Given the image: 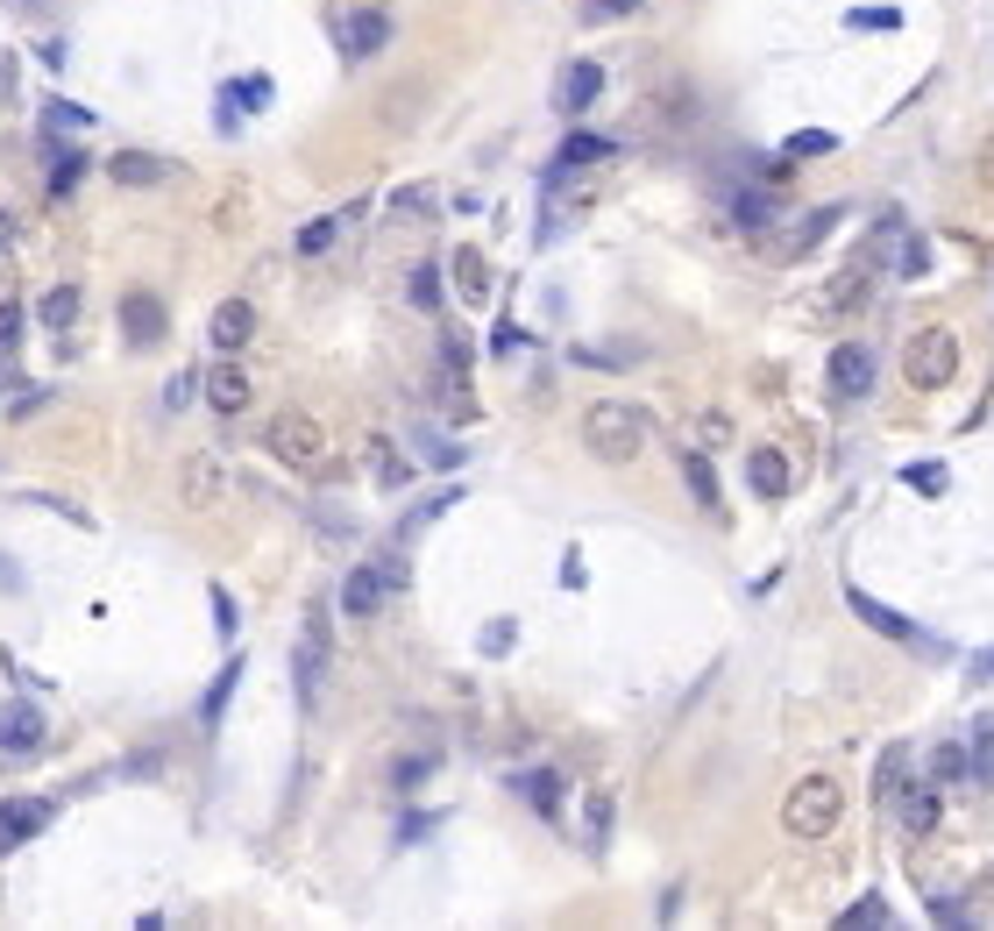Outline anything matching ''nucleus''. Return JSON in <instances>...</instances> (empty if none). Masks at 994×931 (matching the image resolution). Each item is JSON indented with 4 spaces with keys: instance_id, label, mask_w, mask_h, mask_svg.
Instances as JSON below:
<instances>
[{
    "instance_id": "f257e3e1",
    "label": "nucleus",
    "mask_w": 994,
    "mask_h": 931,
    "mask_svg": "<svg viewBox=\"0 0 994 931\" xmlns=\"http://www.w3.org/2000/svg\"><path fill=\"white\" fill-rule=\"evenodd\" d=\"M583 441H590L597 462H632L646 448V413L625 399H597L590 413H583Z\"/></svg>"
},
{
    "instance_id": "f03ea898",
    "label": "nucleus",
    "mask_w": 994,
    "mask_h": 931,
    "mask_svg": "<svg viewBox=\"0 0 994 931\" xmlns=\"http://www.w3.org/2000/svg\"><path fill=\"white\" fill-rule=\"evenodd\" d=\"M952 370H959V341L945 327H916L910 349H902V378L916 392H938V384H952Z\"/></svg>"
},
{
    "instance_id": "7ed1b4c3",
    "label": "nucleus",
    "mask_w": 994,
    "mask_h": 931,
    "mask_svg": "<svg viewBox=\"0 0 994 931\" xmlns=\"http://www.w3.org/2000/svg\"><path fill=\"white\" fill-rule=\"evenodd\" d=\"M781 818H789L795 839H824L838 825V783H824V775H803V783L789 789V804H781Z\"/></svg>"
},
{
    "instance_id": "20e7f679",
    "label": "nucleus",
    "mask_w": 994,
    "mask_h": 931,
    "mask_svg": "<svg viewBox=\"0 0 994 931\" xmlns=\"http://www.w3.org/2000/svg\"><path fill=\"white\" fill-rule=\"evenodd\" d=\"M270 456L292 462V470H313V462L327 456V434L313 427L306 413H278V419H270Z\"/></svg>"
},
{
    "instance_id": "39448f33",
    "label": "nucleus",
    "mask_w": 994,
    "mask_h": 931,
    "mask_svg": "<svg viewBox=\"0 0 994 931\" xmlns=\"http://www.w3.org/2000/svg\"><path fill=\"white\" fill-rule=\"evenodd\" d=\"M320 675H327V612H306V633H298V654H292L298 704L320 697Z\"/></svg>"
},
{
    "instance_id": "423d86ee",
    "label": "nucleus",
    "mask_w": 994,
    "mask_h": 931,
    "mask_svg": "<svg viewBox=\"0 0 994 931\" xmlns=\"http://www.w3.org/2000/svg\"><path fill=\"white\" fill-rule=\"evenodd\" d=\"M50 818H57V804H50V797H0V853L29 846V839H36Z\"/></svg>"
},
{
    "instance_id": "0eeeda50",
    "label": "nucleus",
    "mask_w": 994,
    "mask_h": 931,
    "mask_svg": "<svg viewBox=\"0 0 994 931\" xmlns=\"http://www.w3.org/2000/svg\"><path fill=\"white\" fill-rule=\"evenodd\" d=\"M597 100H605V65H597V57L562 65V79H554V108H562V114H590Z\"/></svg>"
},
{
    "instance_id": "6e6552de",
    "label": "nucleus",
    "mask_w": 994,
    "mask_h": 931,
    "mask_svg": "<svg viewBox=\"0 0 994 931\" xmlns=\"http://www.w3.org/2000/svg\"><path fill=\"white\" fill-rule=\"evenodd\" d=\"M391 591H398V583H391L384 562H355L349 576H341V612H349V619H370V612L384 605Z\"/></svg>"
},
{
    "instance_id": "1a4fd4ad",
    "label": "nucleus",
    "mask_w": 994,
    "mask_h": 931,
    "mask_svg": "<svg viewBox=\"0 0 994 931\" xmlns=\"http://www.w3.org/2000/svg\"><path fill=\"white\" fill-rule=\"evenodd\" d=\"M50 740V726H43V711L29 697H8L0 704V754H36V747Z\"/></svg>"
},
{
    "instance_id": "9d476101",
    "label": "nucleus",
    "mask_w": 994,
    "mask_h": 931,
    "mask_svg": "<svg viewBox=\"0 0 994 931\" xmlns=\"http://www.w3.org/2000/svg\"><path fill=\"white\" fill-rule=\"evenodd\" d=\"M163 327H171V313H163L157 292H128V299H122V335H128V349H157Z\"/></svg>"
},
{
    "instance_id": "9b49d317",
    "label": "nucleus",
    "mask_w": 994,
    "mask_h": 931,
    "mask_svg": "<svg viewBox=\"0 0 994 931\" xmlns=\"http://www.w3.org/2000/svg\"><path fill=\"white\" fill-rule=\"evenodd\" d=\"M605 157H619V143L611 135H590V128H576L562 149H554V164H547V186H562L568 171H583V164H605Z\"/></svg>"
},
{
    "instance_id": "f8f14e48",
    "label": "nucleus",
    "mask_w": 994,
    "mask_h": 931,
    "mask_svg": "<svg viewBox=\"0 0 994 931\" xmlns=\"http://www.w3.org/2000/svg\"><path fill=\"white\" fill-rule=\"evenodd\" d=\"M832 392L838 399H867L873 392V356L860 349V341H838L832 349Z\"/></svg>"
},
{
    "instance_id": "ddd939ff",
    "label": "nucleus",
    "mask_w": 994,
    "mask_h": 931,
    "mask_svg": "<svg viewBox=\"0 0 994 931\" xmlns=\"http://www.w3.org/2000/svg\"><path fill=\"white\" fill-rule=\"evenodd\" d=\"M846 597H852V612H860V619L873 626V633H888V640H910V648H938V640H924V633H916V626H910V619H902V612H888V605H881V597H867V591H860V583H852V591H846Z\"/></svg>"
},
{
    "instance_id": "4468645a",
    "label": "nucleus",
    "mask_w": 994,
    "mask_h": 931,
    "mask_svg": "<svg viewBox=\"0 0 994 931\" xmlns=\"http://www.w3.org/2000/svg\"><path fill=\"white\" fill-rule=\"evenodd\" d=\"M206 335H214V349H221V356L249 349V335H256V306H249V299H228V306H214V327H206Z\"/></svg>"
},
{
    "instance_id": "2eb2a0df",
    "label": "nucleus",
    "mask_w": 994,
    "mask_h": 931,
    "mask_svg": "<svg viewBox=\"0 0 994 931\" xmlns=\"http://www.w3.org/2000/svg\"><path fill=\"white\" fill-rule=\"evenodd\" d=\"M867 284H873V270H867V263H846L832 284H824V313H832V321L860 313V306H867Z\"/></svg>"
},
{
    "instance_id": "dca6fc26",
    "label": "nucleus",
    "mask_w": 994,
    "mask_h": 931,
    "mask_svg": "<svg viewBox=\"0 0 994 931\" xmlns=\"http://www.w3.org/2000/svg\"><path fill=\"white\" fill-rule=\"evenodd\" d=\"M384 43H391V14H384V8H355V14H349V43H341V51L363 65V57H376Z\"/></svg>"
},
{
    "instance_id": "f3484780",
    "label": "nucleus",
    "mask_w": 994,
    "mask_h": 931,
    "mask_svg": "<svg viewBox=\"0 0 994 931\" xmlns=\"http://www.w3.org/2000/svg\"><path fill=\"white\" fill-rule=\"evenodd\" d=\"M108 178H114V186H163V178H171V157L122 149V157H108Z\"/></svg>"
},
{
    "instance_id": "a211bd4d",
    "label": "nucleus",
    "mask_w": 994,
    "mask_h": 931,
    "mask_svg": "<svg viewBox=\"0 0 994 931\" xmlns=\"http://www.w3.org/2000/svg\"><path fill=\"white\" fill-rule=\"evenodd\" d=\"M746 484H753V498H789V456L781 448H753Z\"/></svg>"
},
{
    "instance_id": "6ab92c4d",
    "label": "nucleus",
    "mask_w": 994,
    "mask_h": 931,
    "mask_svg": "<svg viewBox=\"0 0 994 931\" xmlns=\"http://www.w3.org/2000/svg\"><path fill=\"white\" fill-rule=\"evenodd\" d=\"M902 825H910V832H938V818H945V797H938V783H910L902 789Z\"/></svg>"
},
{
    "instance_id": "aec40b11",
    "label": "nucleus",
    "mask_w": 994,
    "mask_h": 931,
    "mask_svg": "<svg viewBox=\"0 0 994 931\" xmlns=\"http://www.w3.org/2000/svg\"><path fill=\"white\" fill-rule=\"evenodd\" d=\"M249 392H256V384H249V370H242V363H221L214 378H206V405H214V413H242Z\"/></svg>"
},
{
    "instance_id": "412c9836",
    "label": "nucleus",
    "mask_w": 994,
    "mask_h": 931,
    "mask_svg": "<svg viewBox=\"0 0 994 931\" xmlns=\"http://www.w3.org/2000/svg\"><path fill=\"white\" fill-rule=\"evenodd\" d=\"M838 214H846V206H810V214H803V221H795V228H789V235H781V257H803V249H817V243H824V235H832V228H838Z\"/></svg>"
},
{
    "instance_id": "4be33fe9",
    "label": "nucleus",
    "mask_w": 994,
    "mask_h": 931,
    "mask_svg": "<svg viewBox=\"0 0 994 931\" xmlns=\"http://www.w3.org/2000/svg\"><path fill=\"white\" fill-rule=\"evenodd\" d=\"M221 491H228L221 462H214V456H192V462H185V505H200V513H206V505H221Z\"/></svg>"
},
{
    "instance_id": "5701e85b",
    "label": "nucleus",
    "mask_w": 994,
    "mask_h": 931,
    "mask_svg": "<svg viewBox=\"0 0 994 931\" xmlns=\"http://www.w3.org/2000/svg\"><path fill=\"white\" fill-rule=\"evenodd\" d=\"M511 789H519V797L533 804L540 818H554V810H562V775H554V769H526V775H511Z\"/></svg>"
},
{
    "instance_id": "b1692460",
    "label": "nucleus",
    "mask_w": 994,
    "mask_h": 931,
    "mask_svg": "<svg viewBox=\"0 0 994 931\" xmlns=\"http://www.w3.org/2000/svg\"><path fill=\"white\" fill-rule=\"evenodd\" d=\"M242 654H228V662H221V675H214V689H206V704H200V726H221V718H228V697H235V683H242Z\"/></svg>"
},
{
    "instance_id": "393cba45",
    "label": "nucleus",
    "mask_w": 994,
    "mask_h": 931,
    "mask_svg": "<svg viewBox=\"0 0 994 931\" xmlns=\"http://www.w3.org/2000/svg\"><path fill=\"white\" fill-rule=\"evenodd\" d=\"M448 270H455V292L470 299V306H484V299H490V263L476 257V249H455V263H448Z\"/></svg>"
},
{
    "instance_id": "a878e982",
    "label": "nucleus",
    "mask_w": 994,
    "mask_h": 931,
    "mask_svg": "<svg viewBox=\"0 0 994 931\" xmlns=\"http://www.w3.org/2000/svg\"><path fill=\"white\" fill-rule=\"evenodd\" d=\"M732 214H739V228H753V235H767L781 221V206L767 200V192H746V186H732Z\"/></svg>"
},
{
    "instance_id": "bb28decb",
    "label": "nucleus",
    "mask_w": 994,
    "mask_h": 931,
    "mask_svg": "<svg viewBox=\"0 0 994 931\" xmlns=\"http://www.w3.org/2000/svg\"><path fill=\"white\" fill-rule=\"evenodd\" d=\"M270 93H278V86H270V71H249V79H235L221 100H228V108H242V114H263Z\"/></svg>"
},
{
    "instance_id": "cd10ccee",
    "label": "nucleus",
    "mask_w": 994,
    "mask_h": 931,
    "mask_svg": "<svg viewBox=\"0 0 994 931\" xmlns=\"http://www.w3.org/2000/svg\"><path fill=\"white\" fill-rule=\"evenodd\" d=\"M36 321L43 327H71V321H79V292H71V284H50L43 306H36Z\"/></svg>"
},
{
    "instance_id": "c85d7f7f",
    "label": "nucleus",
    "mask_w": 994,
    "mask_h": 931,
    "mask_svg": "<svg viewBox=\"0 0 994 931\" xmlns=\"http://www.w3.org/2000/svg\"><path fill=\"white\" fill-rule=\"evenodd\" d=\"M43 157H50V192H71V186H79V178H86V157H79V149L50 143V149H43Z\"/></svg>"
},
{
    "instance_id": "c756f323",
    "label": "nucleus",
    "mask_w": 994,
    "mask_h": 931,
    "mask_svg": "<svg viewBox=\"0 0 994 931\" xmlns=\"http://www.w3.org/2000/svg\"><path fill=\"white\" fill-rule=\"evenodd\" d=\"M682 476H689V498H697V505H718V470H711V456H697V448H689V456H682Z\"/></svg>"
},
{
    "instance_id": "7c9ffc66",
    "label": "nucleus",
    "mask_w": 994,
    "mask_h": 931,
    "mask_svg": "<svg viewBox=\"0 0 994 931\" xmlns=\"http://www.w3.org/2000/svg\"><path fill=\"white\" fill-rule=\"evenodd\" d=\"M405 292H413V306H419V313H433V306H441V263H413Z\"/></svg>"
},
{
    "instance_id": "2f4dec72",
    "label": "nucleus",
    "mask_w": 994,
    "mask_h": 931,
    "mask_svg": "<svg viewBox=\"0 0 994 931\" xmlns=\"http://www.w3.org/2000/svg\"><path fill=\"white\" fill-rule=\"evenodd\" d=\"M781 149H789L795 164H803V157H832V149H838V135H832V128H795Z\"/></svg>"
},
{
    "instance_id": "473e14b6",
    "label": "nucleus",
    "mask_w": 994,
    "mask_h": 931,
    "mask_svg": "<svg viewBox=\"0 0 994 931\" xmlns=\"http://www.w3.org/2000/svg\"><path fill=\"white\" fill-rule=\"evenodd\" d=\"M902 484L924 491V498H945V484H952V476H945V462H910V470H902Z\"/></svg>"
},
{
    "instance_id": "72a5a7b5",
    "label": "nucleus",
    "mask_w": 994,
    "mask_h": 931,
    "mask_svg": "<svg viewBox=\"0 0 994 931\" xmlns=\"http://www.w3.org/2000/svg\"><path fill=\"white\" fill-rule=\"evenodd\" d=\"M391 206H398V221H427L433 214V186H398Z\"/></svg>"
},
{
    "instance_id": "f704fd0d",
    "label": "nucleus",
    "mask_w": 994,
    "mask_h": 931,
    "mask_svg": "<svg viewBox=\"0 0 994 931\" xmlns=\"http://www.w3.org/2000/svg\"><path fill=\"white\" fill-rule=\"evenodd\" d=\"M22 327H29L22 299H0V356H14V349H22Z\"/></svg>"
},
{
    "instance_id": "c9c22d12",
    "label": "nucleus",
    "mask_w": 994,
    "mask_h": 931,
    "mask_svg": "<svg viewBox=\"0 0 994 931\" xmlns=\"http://www.w3.org/2000/svg\"><path fill=\"white\" fill-rule=\"evenodd\" d=\"M902 789H910V783H902V747H888L881 775H873V797H902Z\"/></svg>"
},
{
    "instance_id": "e433bc0d",
    "label": "nucleus",
    "mask_w": 994,
    "mask_h": 931,
    "mask_svg": "<svg viewBox=\"0 0 994 931\" xmlns=\"http://www.w3.org/2000/svg\"><path fill=\"white\" fill-rule=\"evenodd\" d=\"M967 775V747H938L930 754V783H959Z\"/></svg>"
},
{
    "instance_id": "4c0bfd02",
    "label": "nucleus",
    "mask_w": 994,
    "mask_h": 931,
    "mask_svg": "<svg viewBox=\"0 0 994 931\" xmlns=\"http://www.w3.org/2000/svg\"><path fill=\"white\" fill-rule=\"evenodd\" d=\"M43 128H93V114H86V108H71V100H50V114H43Z\"/></svg>"
},
{
    "instance_id": "58836bf2",
    "label": "nucleus",
    "mask_w": 994,
    "mask_h": 931,
    "mask_svg": "<svg viewBox=\"0 0 994 931\" xmlns=\"http://www.w3.org/2000/svg\"><path fill=\"white\" fill-rule=\"evenodd\" d=\"M335 228L341 221H306V228H298V257H320V249L335 243Z\"/></svg>"
},
{
    "instance_id": "ea45409f",
    "label": "nucleus",
    "mask_w": 994,
    "mask_h": 931,
    "mask_svg": "<svg viewBox=\"0 0 994 931\" xmlns=\"http://www.w3.org/2000/svg\"><path fill=\"white\" fill-rule=\"evenodd\" d=\"M846 29H902V8H852Z\"/></svg>"
},
{
    "instance_id": "a19ab883",
    "label": "nucleus",
    "mask_w": 994,
    "mask_h": 931,
    "mask_svg": "<svg viewBox=\"0 0 994 931\" xmlns=\"http://www.w3.org/2000/svg\"><path fill=\"white\" fill-rule=\"evenodd\" d=\"M370 462H376V484H405V462L391 456V441H370Z\"/></svg>"
},
{
    "instance_id": "79ce46f5",
    "label": "nucleus",
    "mask_w": 994,
    "mask_h": 931,
    "mask_svg": "<svg viewBox=\"0 0 994 931\" xmlns=\"http://www.w3.org/2000/svg\"><path fill=\"white\" fill-rule=\"evenodd\" d=\"M838 924H846V931H860V924H888V904H881V896H867V904H852Z\"/></svg>"
},
{
    "instance_id": "37998d69",
    "label": "nucleus",
    "mask_w": 994,
    "mask_h": 931,
    "mask_svg": "<svg viewBox=\"0 0 994 931\" xmlns=\"http://www.w3.org/2000/svg\"><path fill=\"white\" fill-rule=\"evenodd\" d=\"M455 498H462V491H433V498L419 505L413 519H405V534H419V527H427V519H441V513H448V505H455Z\"/></svg>"
},
{
    "instance_id": "c03bdc74",
    "label": "nucleus",
    "mask_w": 994,
    "mask_h": 931,
    "mask_svg": "<svg viewBox=\"0 0 994 931\" xmlns=\"http://www.w3.org/2000/svg\"><path fill=\"white\" fill-rule=\"evenodd\" d=\"M427 775H433V761H427V754H413V761H398V769H391V783H398V789H419Z\"/></svg>"
},
{
    "instance_id": "a18cd8bd",
    "label": "nucleus",
    "mask_w": 994,
    "mask_h": 931,
    "mask_svg": "<svg viewBox=\"0 0 994 931\" xmlns=\"http://www.w3.org/2000/svg\"><path fill=\"white\" fill-rule=\"evenodd\" d=\"M902 270H895V278H924V270H930V249L924 243H916V235H910V243H902V257H895Z\"/></svg>"
},
{
    "instance_id": "49530a36",
    "label": "nucleus",
    "mask_w": 994,
    "mask_h": 931,
    "mask_svg": "<svg viewBox=\"0 0 994 931\" xmlns=\"http://www.w3.org/2000/svg\"><path fill=\"white\" fill-rule=\"evenodd\" d=\"M511 640H519V626H511V619H490L484 626V654H511Z\"/></svg>"
},
{
    "instance_id": "de8ad7c7",
    "label": "nucleus",
    "mask_w": 994,
    "mask_h": 931,
    "mask_svg": "<svg viewBox=\"0 0 994 931\" xmlns=\"http://www.w3.org/2000/svg\"><path fill=\"white\" fill-rule=\"evenodd\" d=\"M200 384H206V378H192V370H178V378H171V392H163V405H192V399H200Z\"/></svg>"
},
{
    "instance_id": "09e8293b",
    "label": "nucleus",
    "mask_w": 994,
    "mask_h": 931,
    "mask_svg": "<svg viewBox=\"0 0 994 931\" xmlns=\"http://www.w3.org/2000/svg\"><path fill=\"white\" fill-rule=\"evenodd\" d=\"M43 405H50V384H36V392L8 399V413H14V419H29V413H43Z\"/></svg>"
},
{
    "instance_id": "8fccbe9b",
    "label": "nucleus",
    "mask_w": 994,
    "mask_h": 931,
    "mask_svg": "<svg viewBox=\"0 0 994 931\" xmlns=\"http://www.w3.org/2000/svg\"><path fill=\"white\" fill-rule=\"evenodd\" d=\"M214 626H221V640H235V597L214 583Z\"/></svg>"
},
{
    "instance_id": "3c124183",
    "label": "nucleus",
    "mask_w": 994,
    "mask_h": 931,
    "mask_svg": "<svg viewBox=\"0 0 994 931\" xmlns=\"http://www.w3.org/2000/svg\"><path fill=\"white\" fill-rule=\"evenodd\" d=\"M605 832H611V797H597L590 804V846H605Z\"/></svg>"
},
{
    "instance_id": "603ef678",
    "label": "nucleus",
    "mask_w": 994,
    "mask_h": 931,
    "mask_svg": "<svg viewBox=\"0 0 994 931\" xmlns=\"http://www.w3.org/2000/svg\"><path fill=\"white\" fill-rule=\"evenodd\" d=\"M14 249V206H0V257Z\"/></svg>"
},
{
    "instance_id": "864d4df0",
    "label": "nucleus",
    "mask_w": 994,
    "mask_h": 931,
    "mask_svg": "<svg viewBox=\"0 0 994 931\" xmlns=\"http://www.w3.org/2000/svg\"><path fill=\"white\" fill-rule=\"evenodd\" d=\"M597 14H640V0H590Z\"/></svg>"
},
{
    "instance_id": "5fc2aeb1",
    "label": "nucleus",
    "mask_w": 994,
    "mask_h": 931,
    "mask_svg": "<svg viewBox=\"0 0 994 931\" xmlns=\"http://www.w3.org/2000/svg\"><path fill=\"white\" fill-rule=\"evenodd\" d=\"M0 591H22V569H14L8 554H0Z\"/></svg>"
},
{
    "instance_id": "6e6d98bb",
    "label": "nucleus",
    "mask_w": 994,
    "mask_h": 931,
    "mask_svg": "<svg viewBox=\"0 0 994 931\" xmlns=\"http://www.w3.org/2000/svg\"><path fill=\"white\" fill-rule=\"evenodd\" d=\"M8 86H14V57L0 51V100H8Z\"/></svg>"
},
{
    "instance_id": "4d7b16f0",
    "label": "nucleus",
    "mask_w": 994,
    "mask_h": 931,
    "mask_svg": "<svg viewBox=\"0 0 994 931\" xmlns=\"http://www.w3.org/2000/svg\"><path fill=\"white\" fill-rule=\"evenodd\" d=\"M981 775H994V732H981Z\"/></svg>"
},
{
    "instance_id": "13d9d810",
    "label": "nucleus",
    "mask_w": 994,
    "mask_h": 931,
    "mask_svg": "<svg viewBox=\"0 0 994 931\" xmlns=\"http://www.w3.org/2000/svg\"><path fill=\"white\" fill-rule=\"evenodd\" d=\"M981 178H987V186H994V143H987V157H981Z\"/></svg>"
},
{
    "instance_id": "bf43d9fd",
    "label": "nucleus",
    "mask_w": 994,
    "mask_h": 931,
    "mask_svg": "<svg viewBox=\"0 0 994 931\" xmlns=\"http://www.w3.org/2000/svg\"><path fill=\"white\" fill-rule=\"evenodd\" d=\"M981 675H994V648H987V654H981Z\"/></svg>"
}]
</instances>
